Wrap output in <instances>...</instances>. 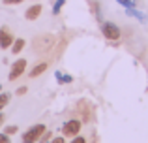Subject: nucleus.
Here are the masks:
<instances>
[{
  "label": "nucleus",
  "mask_w": 148,
  "mask_h": 143,
  "mask_svg": "<svg viewBox=\"0 0 148 143\" xmlns=\"http://www.w3.org/2000/svg\"><path fill=\"white\" fill-rule=\"evenodd\" d=\"M45 132V126L43 124H36L28 130V132L23 134V143H36L41 137V134Z\"/></svg>",
  "instance_id": "1"
},
{
  "label": "nucleus",
  "mask_w": 148,
  "mask_h": 143,
  "mask_svg": "<svg viewBox=\"0 0 148 143\" xmlns=\"http://www.w3.org/2000/svg\"><path fill=\"white\" fill-rule=\"evenodd\" d=\"M101 32L107 40H118L120 38V28L114 25V23H101Z\"/></svg>",
  "instance_id": "2"
},
{
  "label": "nucleus",
  "mask_w": 148,
  "mask_h": 143,
  "mask_svg": "<svg viewBox=\"0 0 148 143\" xmlns=\"http://www.w3.org/2000/svg\"><path fill=\"white\" fill-rule=\"evenodd\" d=\"M81 130V122L79 121H68L64 126H62V136H77Z\"/></svg>",
  "instance_id": "3"
},
{
  "label": "nucleus",
  "mask_w": 148,
  "mask_h": 143,
  "mask_svg": "<svg viewBox=\"0 0 148 143\" xmlns=\"http://www.w3.org/2000/svg\"><path fill=\"white\" fill-rule=\"evenodd\" d=\"M25 68H26V60L25 59H19L17 62L11 66V72H10V81H15L17 77H21L23 75V72H25Z\"/></svg>",
  "instance_id": "4"
},
{
  "label": "nucleus",
  "mask_w": 148,
  "mask_h": 143,
  "mask_svg": "<svg viewBox=\"0 0 148 143\" xmlns=\"http://www.w3.org/2000/svg\"><path fill=\"white\" fill-rule=\"evenodd\" d=\"M11 44H13V36L10 34V30L8 28H0V47L8 49Z\"/></svg>",
  "instance_id": "5"
},
{
  "label": "nucleus",
  "mask_w": 148,
  "mask_h": 143,
  "mask_svg": "<svg viewBox=\"0 0 148 143\" xmlns=\"http://www.w3.org/2000/svg\"><path fill=\"white\" fill-rule=\"evenodd\" d=\"M41 13V4H34V6H30L28 10L25 11V17L28 19V21H34V19H38Z\"/></svg>",
  "instance_id": "6"
},
{
  "label": "nucleus",
  "mask_w": 148,
  "mask_h": 143,
  "mask_svg": "<svg viewBox=\"0 0 148 143\" xmlns=\"http://www.w3.org/2000/svg\"><path fill=\"white\" fill-rule=\"evenodd\" d=\"M126 13L130 15V17H137L141 23H146V15H145V13H141V11H137L135 8H127V10H126Z\"/></svg>",
  "instance_id": "7"
},
{
  "label": "nucleus",
  "mask_w": 148,
  "mask_h": 143,
  "mask_svg": "<svg viewBox=\"0 0 148 143\" xmlns=\"http://www.w3.org/2000/svg\"><path fill=\"white\" fill-rule=\"evenodd\" d=\"M45 70H47V62H40L36 68H32V70H30V77H38L40 73H43Z\"/></svg>",
  "instance_id": "8"
},
{
  "label": "nucleus",
  "mask_w": 148,
  "mask_h": 143,
  "mask_svg": "<svg viewBox=\"0 0 148 143\" xmlns=\"http://www.w3.org/2000/svg\"><path fill=\"white\" fill-rule=\"evenodd\" d=\"M23 47H25V40H13V44H11V53L13 55H17V53H21L23 51Z\"/></svg>",
  "instance_id": "9"
},
{
  "label": "nucleus",
  "mask_w": 148,
  "mask_h": 143,
  "mask_svg": "<svg viewBox=\"0 0 148 143\" xmlns=\"http://www.w3.org/2000/svg\"><path fill=\"white\" fill-rule=\"evenodd\" d=\"M54 77L58 79V83H64V85H68V83H71V81H73L71 75H68V73H62V72H54Z\"/></svg>",
  "instance_id": "10"
},
{
  "label": "nucleus",
  "mask_w": 148,
  "mask_h": 143,
  "mask_svg": "<svg viewBox=\"0 0 148 143\" xmlns=\"http://www.w3.org/2000/svg\"><path fill=\"white\" fill-rule=\"evenodd\" d=\"M66 4V0H56L54 2V6H53V15H58L60 13V10H62V6Z\"/></svg>",
  "instance_id": "11"
},
{
  "label": "nucleus",
  "mask_w": 148,
  "mask_h": 143,
  "mask_svg": "<svg viewBox=\"0 0 148 143\" xmlns=\"http://www.w3.org/2000/svg\"><path fill=\"white\" fill-rule=\"evenodd\" d=\"M8 102H10V94H0V111L8 106Z\"/></svg>",
  "instance_id": "12"
},
{
  "label": "nucleus",
  "mask_w": 148,
  "mask_h": 143,
  "mask_svg": "<svg viewBox=\"0 0 148 143\" xmlns=\"http://www.w3.org/2000/svg\"><path fill=\"white\" fill-rule=\"evenodd\" d=\"M116 2H118L120 6H124L126 10H127V8H135V2H133V0H116Z\"/></svg>",
  "instance_id": "13"
},
{
  "label": "nucleus",
  "mask_w": 148,
  "mask_h": 143,
  "mask_svg": "<svg viewBox=\"0 0 148 143\" xmlns=\"http://www.w3.org/2000/svg\"><path fill=\"white\" fill-rule=\"evenodd\" d=\"M51 137H53V134H51V132H43V134H41V143H49Z\"/></svg>",
  "instance_id": "14"
},
{
  "label": "nucleus",
  "mask_w": 148,
  "mask_h": 143,
  "mask_svg": "<svg viewBox=\"0 0 148 143\" xmlns=\"http://www.w3.org/2000/svg\"><path fill=\"white\" fill-rule=\"evenodd\" d=\"M0 143H11V141H10V136H8L6 132L0 134Z\"/></svg>",
  "instance_id": "15"
},
{
  "label": "nucleus",
  "mask_w": 148,
  "mask_h": 143,
  "mask_svg": "<svg viewBox=\"0 0 148 143\" xmlns=\"http://www.w3.org/2000/svg\"><path fill=\"white\" fill-rule=\"evenodd\" d=\"M17 128H19V126H8V128H6V134H8V136H10V134H13V132H17Z\"/></svg>",
  "instance_id": "16"
},
{
  "label": "nucleus",
  "mask_w": 148,
  "mask_h": 143,
  "mask_svg": "<svg viewBox=\"0 0 148 143\" xmlns=\"http://www.w3.org/2000/svg\"><path fill=\"white\" fill-rule=\"evenodd\" d=\"M49 143H66V141H64V137L60 136V137H54V140H51Z\"/></svg>",
  "instance_id": "17"
},
{
  "label": "nucleus",
  "mask_w": 148,
  "mask_h": 143,
  "mask_svg": "<svg viewBox=\"0 0 148 143\" xmlns=\"http://www.w3.org/2000/svg\"><path fill=\"white\" fill-rule=\"evenodd\" d=\"M71 143H86V140H84V137H75Z\"/></svg>",
  "instance_id": "18"
},
{
  "label": "nucleus",
  "mask_w": 148,
  "mask_h": 143,
  "mask_svg": "<svg viewBox=\"0 0 148 143\" xmlns=\"http://www.w3.org/2000/svg\"><path fill=\"white\" fill-rule=\"evenodd\" d=\"M4 4H19V2H23V0H2Z\"/></svg>",
  "instance_id": "19"
},
{
  "label": "nucleus",
  "mask_w": 148,
  "mask_h": 143,
  "mask_svg": "<svg viewBox=\"0 0 148 143\" xmlns=\"http://www.w3.org/2000/svg\"><path fill=\"white\" fill-rule=\"evenodd\" d=\"M25 92H26V87H21V88H17V94H19V96H21V94H25Z\"/></svg>",
  "instance_id": "20"
},
{
  "label": "nucleus",
  "mask_w": 148,
  "mask_h": 143,
  "mask_svg": "<svg viewBox=\"0 0 148 143\" xmlns=\"http://www.w3.org/2000/svg\"><path fill=\"white\" fill-rule=\"evenodd\" d=\"M2 122H4V115L0 113V124H2Z\"/></svg>",
  "instance_id": "21"
},
{
  "label": "nucleus",
  "mask_w": 148,
  "mask_h": 143,
  "mask_svg": "<svg viewBox=\"0 0 148 143\" xmlns=\"http://www.w3.org/2000/svg\"><path fill=\"white\" fill-rule=\"evenodd\" d=\"M0 90H2V85H0Z\"/></svg>",
  "instance_id": "22"
}]
</instances>
